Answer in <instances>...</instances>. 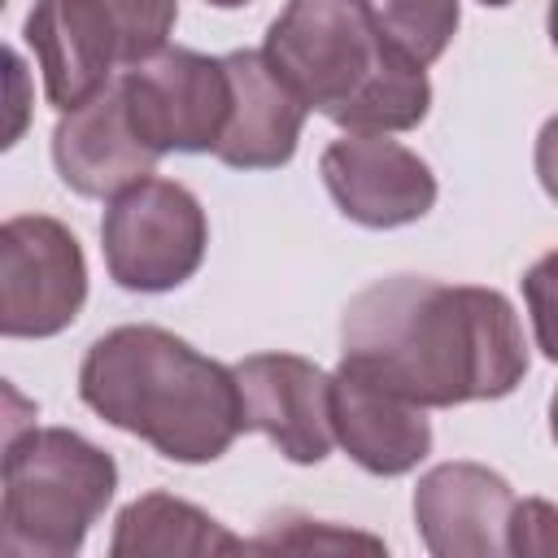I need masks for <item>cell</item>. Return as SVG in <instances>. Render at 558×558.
Instances as JSON below:
<instances>
[{"mask_svg":"<svg viewBox=\"0 0 558 558\" xmlns=\"http://www.w3.org/2000/svg\"><path fill=\"white\" fill-rule=\"evenodd\" d=\"M340 366L423 410L510 397L532 357L506 292L392 275L362 288L340 314Z\"/></svg>","mask_w":558,"mask_h":558,"instance_id":"1","label":"cell"},{"mask_svg":"<svg viewBox=\"0 0 558 558\" xmlns=\"http://www.w3.org/2000/svg\"><path fill=\"white\" fill-rule=\"evenodd\" d=\"M78 397L96 418L183 466L218 462L244 432L235 366L157 323H122L92 340L78 362Z\"/></svg>","mask_w":558,"mask_h":558,"instance_id":"2","label":"cell"},{"mask_svg":"<svg viewBox=\"0 0 558 558\" xmlns=\"http://www.w3.org/2000/svg\"><path fill=\"white\" fill-rule=\"evenodd\" d=\"M262 52L305 109L340 131H414L432 109L427 70L384 39L366 0H288Z\"/></svg>","mask_w":558,"mask_h":558,"instance_id":"3","label":"cell"},{"mask_svg":"<svg viewBox=\"0 0 558 558\" xmlns=\"http://www.w3.org/2000/svg\"><path fill=\"white\" fill-rule=\"evenodd\" d=\"M118 493V462L70 427H26L4 440L0 549L9 558H74Z\"/></svg>","mask_w":558,"mask_h":558,"instance_id":"4","label":"cell"},{"mask_svg":"<svg viewBox=\"0 0 558 558\" xmlns=\"http://www.w3.org/2000/svg\"><path fill=\"white\" fill-rule=\"evenodd\" d=\"M179 22V0H35L22 39L35 52L44 96L70 113L131 70L157 57Z\"/></svg>","mask_w":558,"mask_h":558,"instance_id":"5","label":"cell"},{"mask_svg":"<svg viewBox=\"0 0 558 558\" xmlns=\"http://www.w3.org/2000/svg\"><path fill=\"white\" fill-rule=\"evenodd\" d=\"M209 248V218L192 187L174 179H140L118 192L100 218L105 270L126 292H174L183 288Z\"/></svg>","mask_w":558,"mask_h":558,"instance_id":"6","label":"cell"},{"mask_svg":"<svg viewBox=\"0 0 558 558\" xmlns=\"http://www.w3.org/2000/svg\"><path fill=\"white\" fill-rule=\"evenodd\" d=\"M87 301L78 235L52 214H13L0 227V331L48 340L74 327Z\"/></svg>","mask_w":558,"mask_h":558,"instance_id":"7","label":"cell"},{"mask_svg":"<svg viewBox=\"0 0 558 558\" xmlns=\"http://www.w3.org/2000/svg\"><path fill=\"white\" fill-rule=\"evenodd\" d=\"M131 126L153 153H218L231 122L227 57L196 48H161L118 78Z\"/></svg>","mask_w":558,"mask_h":558,"instance_id":"8","label":"cell"},{"mask_svg":"<svg viewBox=\"0 0 558 558\" xmlns=\"http://www.w3.org/2000/svg\"><path fill=\"white\" fill-rule=\"evenodd\" d=\"M318 174L336 209L371 231H392L427 218L440 192L432 166L388 135L344 131L323 148Z\"/></svg>","mask_w":558,"mask_h":558,"instance_id":"9","label":"cell"},{"mask_svg":"<svg viewBox=\"0 0 558 558\" xmlns=\"http://www.w3.org/2000/svg\"><path fill=\"white\" fill-rule=\"evenodd\" d=\"M244 432H262L288 462L318 466L331 445V375L301 353H248L235 362Z\"/></svg>","mask_w":558,"mask_h":558,"instance_id":"10","label":"cell"},{"mask_svg":"<svg viewBox=\"0 0 558 558\" xmlns=\"http://www.w3.org/2000/svg\"><path fill=\"white\" fill-rule=\"evenodd\" d=\"M514 488L484 462H440L414 484V527L436 558L510 554Z\"/></svg>","mask_w":558,"mask_h":558,"instance_id":"11","label":"cell"},{"mask_svg":"<svg viewBox=\"0 0 558 558\" xmlns=\"http://www.w3.org/2000/svg\"><path fill=\"white\" fill-rule=\"evenodd\" d=\"M161 153H153L131 126L122 87L109 83L87 105L70 109L52 126V166L61 183L87 201H113L157 170Z\"/></svg>","mask_w":558,"mask_h":558,"instance_id":"12","label":"cell"},{"mask_svg":"<svg viewBox=\"0 0 558 558\" xmlns=\"http://www.w3.org/2000/svg\"><path fill=\"white\" fill-rule=\"evenodd\" d=\"M331 427L336 445L379 480L410 475L432 453L427 410L349 366L331 375Z\"/></svg>","mask_w":558,"mask_h":558,"instance_id":"13","label":"cell"},{"mask_svg":"<svg viewBox=\"0 0 558 558\" xmlns=\"http://www.w3.org/2000/svg\"><path fill=\"white\" fill-rule=\"evenodd\" d=\"M231 70V122L218 144V161L231 170H279L292 161L305 126V100L283 83L262 48L227 52Z\"/></svg>","mask_w":558,"mask_h":558,"instance_id":"14","label":"cell"},{"mask_svg":"<svg viewBox=\"0 0 558 558\" xmlns=\"http://www.w3.org/2000/svg\"><path fill=\"white\" fill-rule=\"evenodd\" d=\"M240 549H248L244 536L227 532L196 501H183L161 488L126 501L109 536L113 558H205V554H240Z\"/></svg>","mask_w":558,"mask_h":558,"instance_id":"15","label":"cell"},{"mask_svg":"<svg viewBox=\"0 0 558 558\" xmlns=\"http://www.w3.org/2000/svg\"><path fill=\"white\" fill-rule=\"evenodd\" d=\"M384 39L414 65H432L458 35L462 0H366Z\"/></svg>","mask_w":558,"mask_h":558,"instance_id":"16","label":"cell"},{"mask_svg":"<svg viewBox=\"0 0 558 558\" xmlns=\"http://www.w3.org/2000/svg\"><path fill=\"white\" fill-rule=\"evenodd\" d=\"M523 305H527V318H532V336H536V349L558 362V248L541 253L523 279Z\"/></svg>","mask_w":558,"mask_h":558,"instance_id":"17","label":"cell"},{"mask_svg":"<svg viewBox=\"0 0 558 558\" xmlns=\"http://www.w3.org/2000/svg\"><path fill=\"white\" fill-rule=\"evenodd\" d=\"M279 527H270L266 536L248 541V549H275V545H288V549H344V545H362V549H384L379 536H366V532H344V527H327L318 519H275Z\"/></svg>","mask_w":558,"mask_h":558,"instance_id":"18","label":"cell"},{"mask_svg":"<svg viewBox=\"0 0 558 558\" xmlns=\"http://www.w3.org/2000/svg\"><path fill=\"white\" fill-rule=\"evenodd\" d=\"M510 554H558V506L554 501H545V497L514 501Z\"/></svg>","mask_w":558,"mask_h":558,"instance_id":"19","label":"cell"},{"mask_svg":"<svg viewBox=\"0 0 558 558\" xmlns=\"http://www.w3.org/2000/svg\"><path fill=\"white\" fill-rule=\"evenodd\" d=\"M532 161H536V179H541V187H545V196L558 205V113L541 126V135H536V153H532Z\"/></svg>","mask_w":558,"mask_h":558,"instance_id":"20","label":"cell"},{"mask_svg":"<svg viewBox=\"0 0 558 558\" xmlns=\"http://www.w3.org/2000/svg\"><path fill=\"white\" fill-rule=\"evenodd\" d=\"M545 31H549V44L558 52V0H549V13H545Z\"/></svg>","mask_w":558,"mask_h":558,"instance_id":"21","label":"cell"},{"mask_svg":"<svg viewBox=\"0 0 558 558\" xmlns=\"http://www.w3.org/2000/svg\"><path fill=\"white\" fill-rule=\"evenodd\" d=\"M549 436H554V445H558V388H554V397H549Z\"/></svg>","mask_w":558,"mask_h":558,"instance_id":"22","label":"cell"},{"mask_svg":"<svg viewBox=\"0 0 558 558\" xmlns=\"http://www.w3.org/2000/svg\"><path fill=\"white\" fill-rule=\"evenodd\" d=\"M205 4H214V9H244V4H253V0H205Z\"/></svg>","mask_w":558,"mask_h":558,"instance_id":"23","label":"cell"},{"mask_svg":"<svg viewBox=\"0 0 558 558\" xmlns=\"http://www.w3.org/2000/svg\"><path fill=\"white\" fill-rule=\"evenodd\" d=\"M480 4H484V9H506L510 0H480Z\"/></svg>","mask_w":558,"mask_h":558,"instance_id":"24","label":"cell"}]
</instances>
